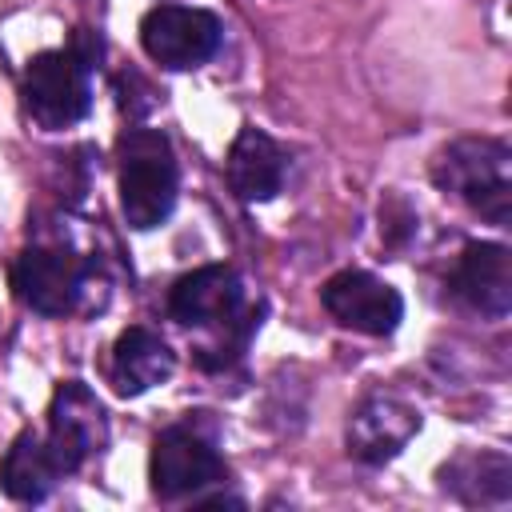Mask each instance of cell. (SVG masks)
<instances>
[{"mask_svg": "<svg viewBox=\"0 0 512 512\" xmlns=\"http://www.w3.org/2000/svg\"><path fill=\"white\" fill-rule=\"evenodd\" d=\"M416 432H420V408L416 404H408L396 392H368L348 416L344 444H348L352 460L376 468V464L396 460Z\"/></svg>", "mask_w": 512, "mask_h": 512, "instance_id": "cell-10", "label": "cell"}, {"mask_svg": "<svg viewBox=\"0 0 512 512\" xmlns=\"http://www.w3.org/2000/svg\"><path fill=\"white\" fill-rule=\"evenodd\" d=\"M224 24L216 12L196 4H156L140 20L144 52L168 72H192L220 52Z\"/></svg>", "mask_w": 512, "mask_h": 512, "instance_id": "cell-7", "label": "cell"}, {"mask_svg": "<svg viewBox=\"0 0 512 512\" xmlns=\"http://www.w3.org/2000/svg\"><path fill=\"white\" fill-rule=\"evenodd\" d=\"M440 488L460 504L504 508L512 496V460L504 452H460L440 468Z\"/></svg>", "mask_w": 512, "mask_h": 512, "instance_id": "cell-14", "label": "cell"}, {"mask_svg": "<svg viewBox=\"0 0 512 512\" xmlns=\"http://www.w3.org/2000/svg\"><path fill=\"white\" fill-rule=\"evenodd\" d=\"M440 192L472 208L496 228L512 220V148L496 136H456L432 160Z\"/></svg>", "mask_w": 512, "mask_h": 512, "instance_id": "cell-2", "label": "cell"}, {"mask_svg": "<svg viewBox=\"0 0 512 512\" xmlns=\"http://www.w3.org/2000/svg\"><path fill=\"white\" fill-rule=\"evenodd\" d=\"M148 476L160 500H200L208 488L224 484L228 468L216 452L212 432H204L196 420H180L156 436Z\"/></svg>", "mask_w": 512, "mask_h": 512, "instance_id": "cell-4", "label": "cell"}, {"mask_svg": "<svg viewBox=\"0 0 512 512\" xmlns=\"http://www.w3.org/2000/svg\"><path fill=\"white\" fill-rule=\"evenodd\" d=\"M120 160V212L128 228H160L180 196V164L160 128H128L116 144Z\"/></svg>", "mask_w": 512, "mask_h": 512, "instance_id": "cell-3", "label": "cell"}, {"mask_svg": "<svg viewBox=\"0 0 512 512\" xmlns=\"http://www.w3.org/2000/svg\"><path fill=\"white\" fill-rule=\"evenodd\" d=\"M60 476L80 472L108 444V412L100 396L84 380H64L48 404V436H44Z\"/></svg>", "mask_w": 512, "mask_h": 512, "instance_id": "cell-8", "label": "cell"}, {"mask_svg": "<svg viewBox=\"0 0 512 512\" xmlns=\"http://www.w3.org/2000/svg\"><path fill=\"white\" fill-rule=\"evenodd\" d=\"M224 172H228V188L244 200V204H264L272 200L280 188H284V176H288V152L260 128L244 124L228 148V160H224Z\"/></svg>", "mask_w": 512, "mask_h": 512, "instance_id": "cell-12", "label": "cell"}, {"mask_svg": "<svg viewBox=\"0 0 512 512\" xmlns=\"http://www.w3.org/2000/svg\"><path fill=\"white\" fill-rule=\"evenodd\" d=\"M176 372V352L168 340L152 328H124L112 344V384L120 396H144L148 388L172 380Z\"/></svg>", "mask_w": 512, "mask_h": 512, "instance_id": "cell-13", "label": "cell"}, {"mask_svg": "<svg viewBox=\"0 0 512 512\" xmlns=\"http://www.w3.org/2000/svg\"><path fill=\"white\" fill-rule=\"evenodd\" d=\"M448 292L456 304L484 320H504L512 308V252L492 240H472L448 272Z\"/></svg>", "mask_w": 512, "mask_h": 512, "instance_id": "cell-11", "label": "cell"}, {"mask_svg": "<svg viewBox=\"0 0 512 512\" xmlns=\"http://www.w3.org/2000/svg\"><path fill=\"white\" fill-rule=\"evenodd\" d=\"M320 304L340 328H352L360 336H392L404 320V296L364 268L328 276L320 288Z\"/></svg>", "mask_w": 512, "mask_h": 512, "instance_id": "cell-9", "label": "cell"}, {"mask_svg": "<svg viewBox=\"0 0 512 512\" xmlns=\"http://www.w3.org/2000/svg\"><path fill=\"white\" fill-rule=\"evenodd\" d=\"M88 60L72 48H48L24 68V108L44 132H64L92 112Z\"/></svg>", "mask_w": 512, "mask_h": 512, "instance_id": "cell-5", "label": "cell"}, {"mask_svg": "<svg viewBox=\"0 0 512 512\" xmlns=\"http://www.w3.org/2000/svg\"><path fill=\"white\" fill-rule=\"evenodd\" d=\"M92 264L80 260L68 248H52V244H32L20 252L16 268H12V288L16 296L40 312V316H72L84 308V300L92 296Z\"/></svg>", "mask_w": 512, "mask_h": 512, "instance_id": "cell-6", "label": "cell"}, {"mask_svg": "<svg viewBox=\"0 0 512 512\" xmlns=\"http://www.w3.org/2000/svg\"><path fill=\"white\" fill-rule=\"evenodd\" d=\"M168 312L176 324L196 332L192 356L208 372H220L240 360V352L260 328V312L248 304L244 280L228 264H204L184 272L168 292Z\"/></svg>", "mask_w": 512, "mask_h": 512, "instance_id": "cell-1", "label": "cell"}, {"mask_svg": "<svg viewBox=\"0 0 512 512\" xmlns=\"http://www.w3.org/2000/svg\"><path fill=\"white\" fill-rule=\"evenodd\" d=\"M56 480H64V476H60V468H56V460H52L44 436L20 432V436L8 444V452H4L0 488H4L12 500H20V504H40V500H48V492L56 488Z\"/></svg>", "mask_w": 512, "mask_h": 512, "instance_id": "cell-15", "label": "cell"}]
</instances>
